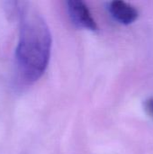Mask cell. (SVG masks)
Listing matches in <instances>:
<instances>
[{
	"mask_svg": "<svg viewBox=\"0 0 153 154\" xmlns=\"http://www.w3.org/2000/svg\"><path fill=\"white\" fill-rule=\"evenodd\" d=\"M19 39L15 49L18 75L25 84H32L45 72L50 57L51 34L39 11L28 2L16 3Z\"/></svg>",
	"mask_w": 153,
	"mask_h": 154,
	"instance_id": "6da1fadb",
	"label": "cell"
},
{
	"mask_svg": "<svg viewBox=\"0 0 153 154\" xmlns=\"http://www.w3.org/2000/svg\"><path fill=\"white\" fill-rule=\"evenodd\" d=\"M67 5L69 15L77 27L92 32L98 30L97 23L85 2L81 0H70L67 2Z\"/></svg>",
	"mask_w": 153,
	"mask_h": 154,
	"instance_id": "7a4b0ae2",
	"label": "cell"
},
{
	"mask_svg": "<svg viewBox=\"0 0 153 154\" xmlns=\"http://www.w3.org/2000/svg\"><path fill=\"white\" fill-rule=\"evenodd\" d=\"M108 10L115 21L124 25L134 23L139 17V11L137 8L130 3L123 0L110 2L108 5Z\"/></svg>",
	"mask_w": 153,
	"mask_h": 154,
	"instance_id": "3957f363",
	"label": "cell"
},
{
	"mask_svg": "<svg viewBox=\"0 0 153 154\" xmlns=\"http://www.w3.org/2000/svg\"><path fill=\"white\" fill-rule=\"evenodd\" d=\"M144 107H145V110L147 111V113L149 114V116L153 117V97H150L145 101Z\"/></svg>",
	"mask_w": 153,
	"mask_h": 154,
	"instance_id": "277c9868",
	"label": "cell"
}]
</instances>
